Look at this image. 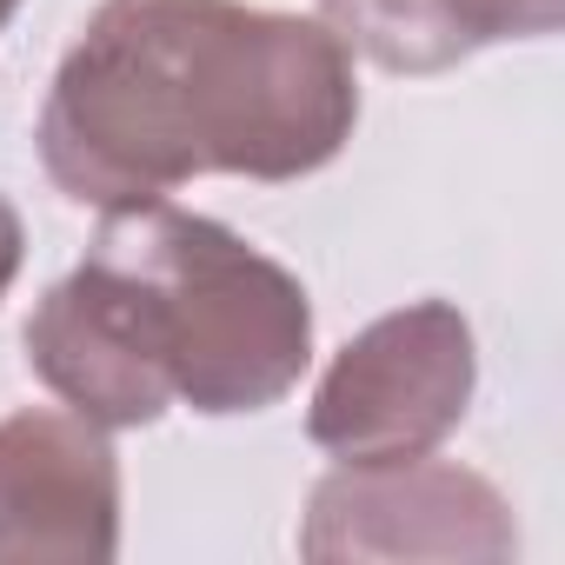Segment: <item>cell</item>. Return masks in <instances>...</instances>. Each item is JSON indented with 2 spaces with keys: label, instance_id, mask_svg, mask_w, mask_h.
<instances>
[{
  "label": "cell",
  "instance_id": "obj_2",
  "mask_svg": "<svg viewBox=\"0 0 565 565\" xmlns=\"http://www.w3.org/2000/svg\"><path fill=\"white\" fill-rule=\"evenodd\" d=\"M21 340L41 386L107 433L153 426L167 406L239 419L300 386L313 300L233 226L147 200L100 213L87 259L47 287Z\"/></svg>",
  "mask_w": 565,
  "mask_h": 565
},
{
  "label": "cell",
  "instance_id": "obj_4",
  "mask_svg": "<svg viewBox=\"0 0 565 565\" xmlns=\"http://www.w3.org/2000/svg\"><path fill=\"white\" fill-rule=\"evenodd\" d=\"M519 552V519L505 492L452 459H386V466H340L313 486L300 519V558L313 565H505Z\"/></svg>",
  "mask_w": 565,
  "mask_h": 565
},
{
  "label": "cell",
  "instance_id": "obj_7",
  "mask_svg": "<svg viewBox=\"0 0 565 565\" xmlns=\"http://www.w3.org/2000/svg\"><path fill=\"white\" fill-rule=\"evenodd\" d=\"M21 259H28V226H21L14 200L0 193V300H8V287L21 279Z\"/></svg>",
  "mask_w": 565,
  "mask_h": 565
},
{
  "label": "cell",
  "instance_id": "obj_8",
  "mask_svg": "<svg viewBox=\"0 0 565 565\" xmlns=\"http://www.w3.org/2000/svg\"><path fill=\"white\" fill-rule=\"evenodd\" d=\"M14 14H21V0H0V28H8Z\"/></svg>",
  "mask_w": 565,
  "mask_h": 565
},
{
  "label": "cell",
  "instance_id": "obj_6",
  "mask_svg": "<svg viewBox=\"0 0 565 565\" xmlns=\"http://www.w3.org/2000/svg\"><path fill=\"white\" fill-rule=\"evenodd\" d=\"M320 21L386 74H446L499 41L552 34L565 0H320Z\"/></svg>",
  "mask_w": 565,
  "mask_h": 565
},
{
  "label": "cell",
  "instance_id": "obj_5",
  "mask_svg": "<svg viewBox=\"0 0 565 565\" xmlns=\"http://www.w3.org/2000/svg\"><path fill=\"white\" fill-rule=\"evenodd\" d=\"M120 552V452L54 406L0 419V558L107 565Z\"/></svg>",
  "mask_w": 565,
  "mask_h": 565
},
{
  "label": "cell",
  "instance_id": "obj_3",
  "mask_svg": "<svg viewBox=\"0 0 565 565\" xmlns=\"http://www.w3.org/2000/svg\"><path fill=\"white\" fill-rule=\"evenodd\" d=\"M479 386V347L452 300H413L353 333L313 386L307 439L340 466L439 452Z\"/></svg>",
  "mask_w": 565,
  "mask_h": 565
},
{
  "label": "cell",
  "instance_id": "obj_1",
  "mask_svg": "<svg viewBox=\"0 0 565 565\" xmlns=\"http://www.w3.org/2000/svg\"><path fill=\"white\" fill-rule=\"evenodd\" d=\"M360 127L353 54L327 21L246 0H100L41 107L47 180L94 213L200 173L307 180Z\"/></svg>",
  "mask_w": 565,
  "mask_h": 565
}]
</instances>
